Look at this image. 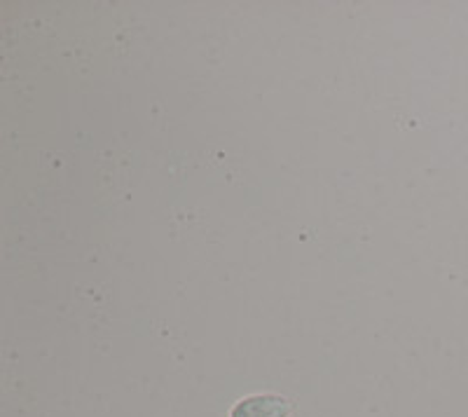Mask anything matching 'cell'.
I'll return each instance as SVG.
<instances>
[{"label": "cell", "instance_id": "cell-1", "mask_svg": "<svg viewBox=\"0 0 468 417\" xmlns=\"http://www.w3.org/2000/svg\"><path fill=\"white\" fill-rule=\"evenodd\" d=\"M291 403L279 394H253L234 403L229 417H288Z\"/></svg>", "mask_w": 468, "mask_h": 417}]
</instances>
